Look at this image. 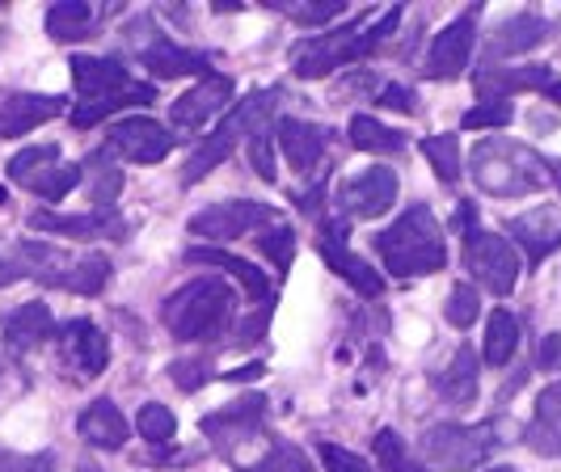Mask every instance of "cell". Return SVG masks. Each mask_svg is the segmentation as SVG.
I'll use <instances>...</instances> for the list:
<instances>
[{
	"mask_svg": "<svg viewBox=\"0 0 561 472\" xmlns=\"http://www.w3.org/2000/svg\"><path fill=\"white\" fill-rule=\"evenodd\" d=\"M266 410H271L266 396H262V392H250V396H241V401L225 405L220 414H207L198 426H203V435L211 439V447H216L225 460H237V451L262 435Z\"/></svg>",
	"mask_w": 561,
	"mask_h": 472,
	"instance_id": "cell-11",
	"label": "cell"
},
{
	"mask_svg": "<svg viewBox=\"0 0 561 472\" xmlns=\"http://www.w3.org/2000/svg\"><path fill=\"white\" fill-rule=\"evenodd\" d=\"M346 131H351V143H355L359 152H376V157H401V152H405V143H410L405 131L385 127V123H380V118H371V114H355Z\"/></svg>",
	"mask_w": 561,
	"mask_h": 472,
	"instance_id": "cell-32",
	"label": "cell"
},
{
	"mask_svg": "<svg viewBox=\"0 0 561 472\" xmlns=\"http://www.w3.org/2000/svg\"><path fill=\"white\" fill-rule=\"evenodd\" d=\"M330 139H334V131L321 123H309V118H279V127H275V143L300 177H309L312 169L330 157Z\"/></svg>",
	"mask_w": 561,
	"mask_h": 472,
	"instance_id": "cell-19",
	"label": "cell"
},
{
	"mask_svg": "<svg viewBox=\"0 0 561 472\" xmlns=\"http://www.w3.org/2000/svg\"><path fill=\"white\" fill-rule=\"evenodd\" d=\"M553 34V22L540 18V13H515L494 26V34L485 38V59H511V56H528L536 51L545 38Z\"/></svg>",
	"mask_w": 561,
	"mask_h": 472,
	"instance_id": "cell-23",
	"label": "cell"
},
{
	"mask_svg": "<svg viewBox=\"0 0 561 472\" xmlns=\"http://www.w3.org/2000/svg\"><path fill=\"white\" fill-rule=\"evenodd\" d=\"M266 325H271V304H266V308H257V312H253L250 321H245V325L237 330V346H253L257 337L266 334Z\"/></svg>",
	"mask_w": 561,
	"mask_h": 472,
	"instance_id": "cell-50",
	"label": "cell"
},
{
	"mask_svg": "<svg viewBox=\"0 0 561 472\" xmlns=\"http://www.w3.org/2000/svg\"><path fill=\"white\" fill-rule=\"evenodd\" d=\"M245 472H312V460L296 444L275 439V444L266 447L253 464H245Z\"/></svg>",
	"mask_w": 561,
	"mask_h": 472,
	"instance_id": "cell-37",
	"label": "cell"
},
{
	"mask_svg": "<svg viewBox=\"0 0 561 472\" xmlns=\"http://www.w3.org/2000/svg\"><path fill=\"white\" fill-rule=\"evenodd\" d=\"M465 270L473 275L478 287H485L490 296H511L515 291V283H519V270H524V262H519V250L503 241L499 232H465Z\"/></svg>",
	"mask_w": 561,
	"mask_h": 472,
	"instance_id": "cell-9",
	"label": "cell"
},
{
	"mask_svg": "<svg viewBox=\"0 0 561 472\" xmlns=\"http://www.w3.org/2000/svg\"><path fill=\"white\" fill-rule=\"evenodd\" d=\"M506 232H511V241L524 250L528 257V266H540L549 253L561 250V216L553 207H533V211H524V216H515V220L506 223Z\"/></svg>",
	"mask_w": 561,
	"mask_h": 472,
	"instance_id": "cell-21",
	"label": "cell"
},
{
	"mask_svg": "<svg viewBox=\"0 0 561 472\" xmlns=\"http://www.w3.org/2000/svg\"><path fill=\"white\" fill-rule=\"evenodd\" d=\"M519 350V316L511 308H494L485 321V342H481V359L490 367H506Z\"/></svg>",
	"mask_w": 561,
	"mask_h": 472,
	"instance_id": "cell-31",
	"label": "cell"
},
{
	"mask_svg": "<svg viewBox=\"0 0 561 472\" xmlns=\"http://www.w3.org/2000/svg\"><path fill=\"white\" fill-rule=\"evenodd\" d=\"M18 278H26V266H22V257H9V253H0V287H13Z\"/></svg>",
	"mask_w": 561,
	"mask_h": 472,
	"instance_id": "cell-51",
	"label": "cell"
},
{
	"mask_svg": "<svg viewBox=\"0 0 561 472\" xmlns=\"http://www.w3.org/2000/svg\"><path fill=\"white\" fill-rule=\"evenodd\" d=\"M0 472H56V456H51V451L18 456V451L0 447Z\"/></svg>",
	"mask_w": 561,
	"mask_h": 472,
	"instance_id": "cell-47",
	"label": "cell"
},
{
	"mask_svg": "<svg viewBox=\"0 0 561 472\" xmlns=\"http://www.w3.org/2000/svg\"><path fill=\"white\" fill-rule=\"evenodd\" d=\"M106 143H111L118 157H127L131 165H161L169 152H173L169 127L157 123V118H148V114L118 118L111 131H106Z\"/></svg>",
	"mask_w": 561,
	"mask_h": 472,
	"instance_id": "cell-15",
	"label": "cell"
},
{
	"mask_svg": "<svg viewBox=\"0 0 561 472\" xmlns=\"http://www.w3.org/2000/svg\"><path fill=\"white\" fill-rule=\"evenodd\" d=\"M317 451H321V464H325V472H367L364 456H355V451H346V447L317 444Z\"/></svg>",
	"mask_w": 561,
	"mask_h": 472,
	"instance_id": "cell-48",
	"label": "cell"
},
{
	"mask_svg": "<svg viewBox=\"0 0 561 472\" xmlns=\"http://www.w3.org/2000/svg\"><path fill=\"white\" fill-rule=\"evenodd\" d=\"M81 165H51V169H43V173H34L26 182V191L30 195H38V198H47V203H59L64 195H72L77 186H81Z\"/></svg>",
	"mask_w": 561,
	"mask_h": 472,
	"instance_id": "cell-36",
	"label": "cell"
},
{
	"mask_svg": "<svg viewBox=\"0 0 561 472\" xmlns=\"http://www.w3.org/2000/svg\"><path fill=\"white\" fill-rule=\"evenodd\" d=\"M257 250L275 262L279 275H287L291 253H296V232H291V223L279 220V223H271V228H262V232H257Z\"/></svg>",
	"mask_w": 561,
	"mask_h": 472,
	"instance_id": "cell-41",
	"label": "cell"
},
{
	"mask_svg": "<svg viewBox=\"0 0 561 472\" xmlns=\"http://www.w3.org/2000/svg\"><path fill=\"white\" fill-rule=\"evenodd\" d=\"M59 165V143H34V148H22L13 161H9V182L13 186H26L34 173Z\"/></svg>",
	"mask_w": 561,
	"mask_h": 472,
	"instance_id": "cell-38",
	"label": "cell"
},
{
	"mask_svg": "<svg viewBox=\"0 0 561 472\" xmlns=\"http://www.w3.org/2000/svg\"><path fill=\"white\" fill-rule=\"evenodd\" d=\"M18 257H22L30 278H38L43 287L72 291V296H102L111 283V257L98 250L68 253L59 245H47V241H26Z\"/></svg>",
	"mask_w": 561,
	"mask_h": 472,
	"instance_id": "cell-7",
	"label": "cell"
},
{
	"mask_svg": "<svg viewBox=\"0 0 561 472\" xmlns=\"http://www.w3.org/2000/svg\"><path fill=\"white\" fill-rule=\"evenodd\" d=\"M485 472H519V469H511V464H499V469H485Z\"/></svg>",
	"mask_w": 561,
	"mask_h": 472,
	"instance_id": "cell-57",
	"label": "cell"
},
{
	"mask_svg": "<svg viewBox=\"0 0 561 472\" xmlns=\"http://www.w3.org/2000/svg\"><path fill=\"white\" fill-rule=\"evenodd\" d=\"M93 26H98V13L89 0H64V4L47 9V34L56 43H81Z\"/></svg>",
	"mask_w": 561,
	"mask_h": 472,
	"instance_id": "cell-33",
	"label": "cell"
},
{
	"mask_svg": "<svg viewBox=\"0 0 561 472\" xmlns=\"http://www.w3.org/2000/svg\"><path fill=\"white\" fill-rule=\"evenodd\" d=\"M232 321V287L225 278H191L161 304V325L178 342H211Z\"/></svg>",
	"mask_w": 561,
	"mask_h": 472,
	"instance_id": "cell-6",
	"label": "cell"
},
{
	"mask_svg": "<svg viewBox=\"0 0 561 472\" xmlns=\"http://www.w3.org/2000/svg\"><path fill=\"white\" fill-rule=\"evenodd\" d=\"M279 9L291 22H300V26H325V22H337L346 13V0H309V4H287V0H279Z\"/></svg>",
	"mask_w": 561,
	"mask_h": 472,
	"instance_id": "cell-42",
	"label": "cell"
},
{
	"mask_svg": "<svg viewBox=\"0 0 561 472\" xmlns=\"http://www.w3.org/2000/svg\"><path fill=\"white\" fill-rule=\"evenodd\" d=\"M524 444L533 447L536 456L561 460V380L536 392V410L528 430H524Z\"/></svg>",
	"mask_w": 561,
	"mask_h": 472,
	"instance_id": "cell-27",
	"label": "cell"
},
{
	"mask_svg": "<svg viewBox=\"0 0 561 472\" xmlns=\"http://www.w3.org/2000/svg\"><path fill=\"white\" fill-rule=\"evenodd\" d=\"M118 152H114L111 143H102V148H93L89 152V161H84V169H89V203L98 207V211H111L114 198L123 195V165L114 161Z\"/></svg>",
	"mask_w": 561,
	"mask_h": 472,
	"instance_id": "cell-30",
	"label": "cell"
},
{
	"mask_svg": "<svg viewBox=\"0 0 561 472\" xmlns=\"http://www.w3.org/2000/svg\"><path fill=\"white\" fill-rule=\"evenodd\" d=\"M499 447H503V426L494 417L490 422H473V426L439 422V426L422 430V456L444 472L481 469Z\"/></svg>",
	"mask_w": 561,
	"mask_h": 472,
	"instance_id": "cell-8",
	"label": "cell"
},
{
	"mask_svg": "<svg viewBox=\"0 0 561 472\" xmlns=\"http://www.w3.org/2000/svg\"><path fill=\"white\" fill-rule=\"evenodd\" d=\"M451 228H456L460 237H465V232H473V228H478V207H473V203H460V207H456V216H451Z\"/></svg>",
	"mask_w": 561,
	"mask_h": 472,
	"instance_id": "cell-52",
	"label": "cell"
},
{
	"mask_svg": "<svg viewBox=\"0 0 561 472\" xmlns=\"http://www.w3.org/2000/svg\"><path fill=\"white\" fill-rule=\"evenodd\" d=\"M296 203H300L309 216H317V211H321V203H325V182H321V186H312V191H305V195H296Z\"/></svg>",
	"mask_w": 561,
	"mask_h": 472,
	"instance_id": "cell-54",
	"label": "cell"
},
{
	"mask_svg": "<svg viewBox=\"0 0 561 472\" xmlns=\"http://www.w3.org/2000/svg\"><path fill=\"white\" fill-rule=\"evenodd\" d=\"M30 228L34 232H56V237H68V241H98V237H127V223L118 211H84V216H56V211H34L30 216Z\"/></svg>",
	"mask_w": 561,
	"mask_h": 472,
	"instance_id": "cell-20",
	"label": "cell"
},
{
	"mask_svg": "<svg viewBox=\"0 0 561 472\" xmlns=\"http://www.w3.org/2000/svg\"><path fill=\"white\" fill-rule=\"evenodd\" d=\"M469 173L481 195L494 198H528L553 186L549 157H540L519 139H481L469 157Z\"/></svg>",
	"mask_w": 561,
	"mask_h": 472,
	"instance_id": "cell-2",
	"label": "cell"
},
{
	"mask_svg": "<svg viewBox=\"0 0 561 472\" xmlns=\"http://www.w3.org/2000/svg\"><path fill=\"white\" fill-rule=\"evenodd\" d=\"M250 165H253V173L262 177V182H275L279 173H275V136L271 131H257V136H250Z\"/></svg>",
	"mask_w": 561,
	"mask_h": 472,
	"instance_id": "cell-45",
	"label": "cell"
},
{
	"mask_svg": "<svg viewBox=\"0 0 561 472\" xmlns=\"http://www.w3.org/2000/svg\"><path fill=\"white\" fill-rule=\"evenodd\" d=\"M553 81H558L553 68L528 64V68H481L473 84L481 102H511L515 93H545Z\"/></svg>",
	"mask_w": 561,
	"mask_h": 472,
	"instance_id": "cell-22",
	"label": "cell"
},
{
	"mask_svg": "<svg viewBox=\"0 0 561 472\" xmlns=\"http://www.w3.org/2000/svg\"><path fill=\"white\" fill-rule=\"evenodd\" d=\"M266 367L262 362H250V367H232V371H225L220 380H228V384H250V380H257Z\"/></svg>",
	"mask_w": 561,
	"mask_h": 472,
	"instance_id": "cell-53",
	"label": "cell"
},
{
	"mask_svg": "<svg viewBox=\"0 0 561 472\" xmlns=\"http://www.w3.org/2000/svg\"><path fill=\"white\" fill-rule=\"evenodd\" d=\"M140 64L157 77V81H178V77H211V59L198 56V51H186V47H178V43H169V38H157V43H148L140 47Z\"/></svg>",
	"mask_w": 561,
	"mask_h": 472,
	"instance_id": "cell-26",
	"label": "cell"
},
{
	"mask_svg": "<svg viewBox=\"0 0 561 472\" xmlns=\"http://www.w3.org/2000/svg\"><path fill=\"white\" fill-rule=\"evenodd\" d=\"M549 173H553V186L561 191V161H549Z\"/></svg>",
	"mask_w": 561,
	"mask_h": 472,
	"instance_id": "cell-56",
	"label": "cell"
},
{
	"mask_svg": "<svg viewBox=\"0 0 561 472\" xmlns=\"http://www.w3.org/2000/svg\"><path fill=\"white\" fill-rule=\"evenodd\" d=\"M540 97H549V102H558V106H561V81H553V84H549V89H545V93H540Z\"/></svg>",
	"mask_w": 561,
	"mask_h": 472,
	"instance_id": "cell-55",
	"label": "cell"
},
{
	"mask_svg": "<svg viewBox=\"0 0 561 472\" xmlns=\"http://www.w3.org/2000/svg\"><path fill=\"white\" fill-rule=\"evenodd\" d=\"M511 118H515V106H511V102H481L473 111H465L460 127H465V131H490V127L499 131Z\"/></svg>",
	"mask_w": 561,
	"mask_h": 472,
	"instance_id": "cell-43",
	"label": "cell"
},
{
	"mask_svg": "<svg viewBox=\"0 0 561 472\" xmlns=\"http://www.w3.org/2000/svg\"><path fill=\"white\" fill-rule=\"evenodd\" d=\"M371 245L380 253L385 270L397 278L435 275L448 266V245H444V228L435 220V211L426 203H414L410 211H401L385 232L371 237Z\"/></svg>",
	"mask_w": 561,
	"mask_h": 472,
	"instance_id": "cell-3",
	"label": "cell"
},
{
	"mask_svg": "<svg viewBox=\"0 0 561 472\" xmlns=\"http://www.w3.org/2000/svg\"><path fill=\"white\" fill-rule=\"evenodd\" d=\"M444 316H448L451 330H469V325H478L481 316V296L473 283H456L448 291V304H444Z\"/></svg>",
	"mask_w": 561,
	"mask_h": 472,
	"instance_id": "cell-40",
	"label": "cell"
},
{
	"mask_svg": "<svg viewBox=\"0 0 561 472\" xmlns=\"http://www.w3.org/2000/svg\"><path fill=\"white\" fill-rule=\"evenodd\" d=\"M478 18L481 4H469L460 18H451L448 26L431 38V47H426V77L431 81H456L469 68L473 47H478Z\"/></svg>",
	"mask_w": 561,
	"mask_h": 472,
	"instance_id": "cell-12",
	"label": "cell"
},
{
	"mask_svg": "<svg viewBox=\"0 0 561 472\" xmlns=\"http://www.w3.org/2000/svg\"><path fill=\"white\" fill-rule=\"evenodd\" d=\"M435 389L448 405H473L478 401V350L460 346L448 367L435 376Z\"/></svg>",
	"mask_w": 561,
	"mask_h": 472,
	"instance_id": "cell-29",
	"label": "cell"
},
{
	"mask_svg": "<svg viewBox=\"0 0 561 472\" xmlns=\"http://www.w3.org/2000/svg\"><path fill=\"white\" fill-rule=\"evenodd\" d=\"M279 102H283V89H279V84H271V89H257V93H250L241 106H232V114H228V118H220V127H216L211 136L198 139V148L191 152L186 169H182V186H195V182H203L211 169L225 165L237 143H250V136L266 131V123H271V114L279 111Z\"/></svg>",
	"mask_w": 561,
	"mask_h": 472,
	"instance_id": "cell-5",
	"label": "cell"
},
{
	"mask_svg": "<svg viewBox=\"0 0 561 472\" xmlns=\"http://www.w3.org/2000/svg\"><path fill=\"white\" fill-rule=\"evenodd\" d=\"M346 228H351V220H342V216H337V220H325L321 223L317 250H321L325 266H330L334 275L346 278L364 300H376V296H385V278L367 266V257H359V253L346 245Z\"/></svg>",
	"mask_w": 561,
	"mask_h": 472,
	"instance_id": "cell-14",
	"label": "cell"
},
{
	"mask_svg": "<svg viewBox=\"0 0 561 472\" xmlns=\"http://www.w3.org/2000/svg\"><path fill=\"white\" fill-rule=\"evenodd\" d=\"M51 334H56V316H51V308L43 304V300L18 304L0 321V337H4V350L9 355H30V350H38Z\"/></svg>",
	"mask_w": 561,
	"mask_h": 472,
	"instance_id": "cell-24",
	"label": "cell"
},
{
	"mask_svg": "<svg viewBox=\"0 0 561 472\" xmlns=\"http://www.w3.org/2000/svg\"><path fill=\"white\" fill-rule=\"evenodd\" d=\"M536 367L540 371H558L561 367V334H545L536 346Z\"/></svg>",
	"mask_w": 561,
	"mask_h": 472,
	"instance_id": "cell-49",
	"label": "cell"
},
{
	"mask_svg": "<svg viewBox=\"0 0 561 472\" xmlns=\"http://www.w3.org/2000/svg\"><path fill=\"white\" fill-rule=\"evenodd\" d=\"M401 18H405V9H401V4H389L385 13L367 9V13H355L351 22L325 30L321 38H309V43L296 51V59H291L296 77L317 81V77H330V72H337L342 64H355V59L380 51V47H385V38L401 26Z\"/></svg>",
	"mask_w": 561,
	"mask_h": 472,
	"instance_id": "cell-1",
	"label": "cell"
},
{
	"mask_svg": "<svg viewBox=\"0 0 561 472\" xmlns=\"http://www.w3.org/2000/svg\"><path fill=\"white\" fill-rule=\"evenodd\" d=\"M371 456H376V469L380 472H426V464H419V460L410 456V447L401 444L397 430H376Z\"/></svg>",
	"mask_w": 561,
	"mask_h": 472,
	"instance_id": "cell-34",
	"label": "cell"
},
{
	"mask_svg": "<svg viewBox=\"0 0 561 472\" xmlns=\"http://www.w3.org/2000/svg\"><path fill=\"white\" fill-rule=\"evenodd\" d=\"M376 106L380 111H397V114H419V93L410 84H380L376 89Z\"/></svg>",
	"mask_w": 561,
	"mask_h": 472,
	"instance_id": "cell-46",
	"label": "cell"
},
{
	"mask_svg": "<svg viewBox=\"0 0 561 472\" xmlns=\"http://www.w3.org/2000/svg\"><path fill=\"white\" fill-rule=\"evenodd\" d=\"M72 84H77V97H81L72 106L77 127L106 123L123 106H148L157 97L152 84L131 81V72L111 56H72Z\"/></svg>",
	"mask_w": 561,
	"mask_h": 472,
	"instance_id": "cell-4",
	"label": "cell"
},
{
	"mask_svg": "<svg viewBox=\"0 0 561 472\" xmlns=\"http://www.w3.org/2000/svg\"><path fill=\"white\" fill-rule=\"evenodd\" d=\"M422 157L431 161V169L439 173V182L444 186H456L460 182V139L456 136H431V139H422Z\"/></svg>",
	"mask_w": 561,
	"mask_h": 472,
	"instance_id": "cell-35",
	"label": "cell"
},
{
	"mask_svg": "<svg viewBox=\"0 0 561 472\" xmlns=\"http://www.w3.org/2000/svg\"><path fill=\"white\" fill-rule=\"evenodd\" d=\"M186 262H195V266H220V270H225V275H232L237 278V283H241V291H245V296H250L253 304H271V296H275V291H271V278H266V270H257V266H253V262H245V257H237V253H225V250H207V245H203V250H186Z\"/></svg>",
	"mask_w": 561,
	"mask_h": 472,
	"instance_id": "cell-28",
	"label": "cell"
},
{
	"mask_svg": "<svg viewBox=\"0 0 561 472\" xmlns=\"http://www.w3.org/2000/svg\"><path fill=\"white\" fill-rule=\"evenodd\" d=\"M72 102L59 93H0V139H22L34 127L51 123Z\"/></svg>",
	"mask_w": 561,
	"mask_h": 472,
	"instance_id": "cell-18",
	"label": "cell"
},
{
	"mask_svg": "<svg viewBox=\"0 0 561 472\" xmlns=\"http://www.w3.org/2000/svg\"><path fill=\"white\" fill-rule=\"evenodd\" d=\"M228 106H232V77L211 72V77H203L191 93H182V97L169 106V123H173L178 131H186V136H198V131H203L216 114H225Z\"/></svg>",
	"mask_w": 561,
	"mask_h": 472,
	"instance_id": "cell-17",
	"label": "cell"
},
{
	"mask_svg": "<svg viewBox=\"0 0 561 472\" xmlns=\"http://www.w3.org/2000/svg\"><path fill=\"white\" fill-rule=\"evenodd\" d=\"M136 435L148 439V444H173L178 417H173V410H165L161 401H148V405H140V414H136Z\"/></svg>",
	"mask_w": 561,
	"mask_h": 472,
	"instance_id": "cell-39",
	"label": "cell"
},
{
	"mask_svg": "<svg viewBox=\"0 0 561 472\" xmlns=\"http://www.w3.org/2000/svg\"><path fill=\"white\" fill-rule=\"evenodd\" d=\"M397 203V173L389 165H371L355 173L342 191H337V207L342 220H376Z\"/></svg>",
	"mask_w": 561,
	"mask_h": 472,
	"instance_id": "cell-16",
	"label": "cell"
},
{
	"mask_svg": "<svg viewBox=\"0 0 561 472\" xmlns=\"http://www.w3.org/2000/svg\"><path fill=\"white\" fill-rule=\"evenodd\" d=\"M59 337V362H64V371H68V380H93V376H102L106 367H111V342L106 334L93 325V321H64L56 330Z\"/></svg>",
	"mask_w": 561,
	"mask_h": 472,
	"instance_id": "cell-13",
	"label": "cell"
},
{
	"mask_svg": "<svg viewBox=\"0 0 561 472\" xmlns=\"http://www.w3.org/2000/svg\"><path fill=\"white\" fill-rule=\"evenodd\" d=\"M169 376L182 392H198L211 380V359L207 355H191V359H173L169 362Z\"/></svg>",
	"mask_w": 561,
	"mask_h": 472,
	"instance_id": "cell-44",
	"label": "cell"
},
{
	"mask_svg": "<svg viewBox=\"0 0 561 472\" xmlns=\"http://www.w3.org/2000/svg\"><path fill=\"white\" fill-rule=\"evenodd\" d=\"M77 435L89 447H98V451H118V447L127 444V435H131V422L123 417V410L114 405L111 396H98L77 417Z\"/></svg>",
	"mask_w": 561,
	"mask_h": 472,
	"instance_id": "cell-25",
	"label": "cell"
},
{
	"mask_svg": "<svg viewBox=\"0 0 561 472\" xmlns=\"http://www.w3.org/2000/svg\"><path fill=\"white\" fill-rule=\"evenodd\" d=\"M279 223V211L266 207V203H253V198H232V203H216V207H203L198 216H191V237L198 241H237L245 232H262Z\"/></svg>",
	"mask_w": 561,
	"mask_h": 472,
	"instance_id": "cell-10",
	"label": "cell"
}]
</instances>
